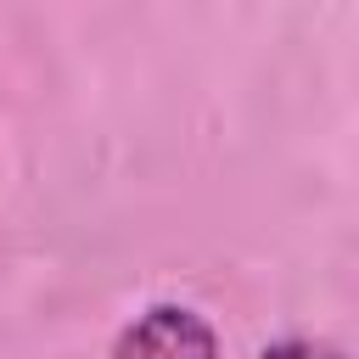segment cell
<instances>
[{"label":"cell","mask_w":359,"mask_h":359,"mask_svg":"<svg viewBox=\"0 0 359 359\" xmlns=\"http://www.w3.org/2000/svg\"><path fill=\"white\" fill-rule=\"evenodd\" d=\"M112 359H219L213 325L185 303H157L112 342Z\"/></svg>","instance_id":"cell-1"},{"label":"cell","mask_w":359,"mask_h":359,"mask_svg":"<svg viewBox=\"0 0 359 359\" xmlns=\"http://www.w3.org/2000/svg\"><path fill=\"white\" fill-rule=\"evenodd\" d=\"M258 359H342V353L325 348V342H275V348H264Z\"/></svg>","instance_id":"cell-2"}]
</instances>
